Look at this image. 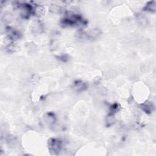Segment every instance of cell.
<instances>
[{
    "instance_id": "1",
    "label": "cell",
    "mask_w": 156,
    "mask_h": 156,
    "mask_svg": "<svg viewBox=\"0 0 156 156\" xmlns=\"http://www.w3.org/2000/svg\"><path fill=\"white\" fill-rule=\"evenodd\" d=\"M62 148V142L58 139H51L48 141V149L51 155H57Z\"/></svg>"
},
{
    "instance_id": "2",
    "label": "cell",
    "mask_w": 156,
    "mask_h": 156,
    "mask_svg": "<svg viewBox=\"0 0 156 156\" xmlns=\"http://www.w3.org/2000/svg\"><path fill=\"white\" fill-rule=\"evenodd\" d=\"M21 15L24 18H29L32 12V7L28 4H23L21 6Z\"/></svg>"
},
{
    "instance_id": "3",
    "label": "cell",
    "mask_w": 156,
    "mask_h": 156,
    "mask_svg": "<svg viewBox=\"0 0 156 156\" xmlns=\"http://www.w3.org/2000/svg\"><path fill=\"white\" fill-rule=\"evenodd\" d=\"M8 32L9 37L10 40H18V39L20 37V32L16 30L11 29V28H9L8 29Z\"/></svg>"
},
{
    "instance_id": "4",
    "label": "cell",
    "mask_w": 156,
    "mask_h": 156,
    "mask_svg": "<svg viewBox=\"0 0 156 156\" xmlns=\"http://www.w3.org/2000/svg\"><path fill=\"white\" fill-rule=\"evenodd\" d=\"M73 87L77 92H82L87 88V84L86 83L83 82L82 81H77L74 82Z\"/></svg>"
},
{
    "instance_id": "5",
    "label": "cell",
    "mask_w": 156,
    "mask_h": 156,
    "mask_svg": "<svg viewBox=\"0 0 156 156\" xmlns=\"http://www.w3.org/2000/svg\"><path fill=\"white\" fill-rule=\"evenodd\" d=\"M142 110L145 112L146 113H152L153 109H154V107H153V105L152 103H145L144 104H143L142 105Z\"/></svg>"
},
{
    "instance_id": "6",
    "label": "cell",
    "mask_w": 156,
    "mask_h": 156,
    "mask_svg": "<svg viewBox=\"0 0 156 156\" xmlns=\"http://www.w3.org/2000/svg\"><path fill=\"white\" fill-rule=\"evenodd\" d=\"M155 2H149L144 8V10L148 11L150 12H154L155 11Z\"/></svg>"
},
{
    "instance_id": "7",
    "label": "cell",
    "mask_w": 156,
    "mask_h": 156,
    "mask_svg": "<svg viewBox=\"0 0 156 156\" xmlns=\"http://www.w3.org/2000/svg\"><path fill=\"white\" fill-rule=\"evenodd\" d=\"M119 109V106L118 104H114L112 106V107H110V113L112 114H114L115 113H116L117 111Z\"/></svg>"
}]
</instances>
